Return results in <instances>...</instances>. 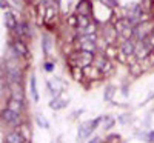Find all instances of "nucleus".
<instances>
[{
    "label": "nucleus",
    "instance_id": "nucleus-38",
    "mask_svg": "<svg viewBox=\"0 0 154 143\" xmlns=\"http://www.w3.org/2000/svg\"><path fill=\"white\" fill-rule=\"evenodd\" d=\"M0 3H2V8H3V9H6V8H8V3H6V0H0Z\"/></svg>",
    "mask_w": 154,
    "mask_h": 143
},
{
    "label": "nucleus",
    "instance_id": "nucleus-20",
    "mask_svg": "<svg viewBox=\"0 0 154 143\" xmlns=\"http://www.w3.org/2000/svg\"><path fill=\"white\" fill-rule=\"evenodd\" d=\"M75 11L79 12V16H88L89 14V2L88 0H80V3L75 6Z\"/></svg>",
    "mask_w": 154,
    "mask_h": 143
},
{
    "label": "nucleus",
    "instance_id": "nucleus-19",
    "mask_svg": "<svg viewBox=\"0 0 154 143\" xmlns=\"http://www.w3.org/2000/svg\"><path fill=\"white\" fill-rule=\"evenodd\" d=\"M96 42H80L77 43V51H88V53H94L96 51Z\"/></svg>",
    "mask_w": 154,
    "mask_h": 143
},
{
    "label": "nucleus",
    "instance_id": "nucleus-11",
    "mask_svg": "<svg viewBox=\"0 0 154 143\" xmlns=\"http://www.w3.org/2000/svg\"><path fill=\"white\" fill-rule=\"evenodd\" d=\"M117 35H119V32L116 31L114 26H105V29H103V38L106 40L108 45H112Z\"/></svg>",
    "mask_w": 154,
    "mask_h": 143
},
{
    "label": "nucleus",
    "instance_id": "nucleus-39",
    "mask_svg": "<svg viewBox=\"0 0 154 143\" xmlns=\"http://www.w3.org/2000/svg\"><path fill=\"white\" fill-rule=\"evenodd\" d=\"M54 2H56V0H43V3H45V5H53Z\"/></svg>",
    "mask_w": 154,
    "mask_h": 143
},
{
    "label": "nucleus",
    "instance_id": "nucleus-8",
    "mask_svg": "<svg viewBox=\"0 0 154 143\" xmlns=\"http://www.w3.org/2000/svg\"><path fill=\"white\" fill-rule=\"evenodd\" d=\"M83 75L88 80H99L102 77V71L96 66V65H88L83 68Z\"/></svg>",
    "mask_w": 154,
    "mask_h": 143
},
{
    "label": "nucleus",
    "instance_id": "nucleus-12",
    "mask_svg": "<svg viewBox=\"0 0 154 143\" xmlns=\"http://www.w3.org/2000/svg\"><path fill=\"white\" fill-rule=\"evenodd\" d=\"M48 89L51 91V94H53L54 97H59V93L63 89V82L54 79V80H49L48 82Z\"/></svg>",
    "mask_w": 154,
    "mask_h": 143
},
{
    "label": "nucleus",
    "instance_id": "nucleus-30",
    "mask_svg": "<svg viewBox=\"0 0 154 143\" xmlns=\"http://www.w3.org/2000/svg\"><path fill=\"white\" fill-rule=\"evenodd\" d=\"M114 123H116L114 117H106V119H105V123H103V129H105V131H108L109 128L114 126Z\"/></svg>",
    "mask_w": 154,
    "mask_h": 143
},
{
    "label": "nucleus",
    "instance_id": "nucleus-13",
    "mask_svg": "<svg viewBox=\"0 0 154 143\" xmlns=\"http://www.w3.org/2000/svg\"><path fill=\"white\" fill-rule=\"evenodd\" d=\"M5 143H25L22 134L17 131H9L6 135H5Z\"/></svg>",
    "mask_w": 154,
    "mask_h": 143
},
{
    "label": "nucleus",
    "instance_id": "nucleus-23",
    "mask_svg": "<svg viewBox=\"0 0 154 143\" xmlns=\"http://www.w3.org/2000/svg\"><path fill=\"white\" fill-rule=\"evenodd\" d=\"M29 89H31V96L35 102H38V93H37V86H35V75L29 77Z\"/></svg>",
    "mask_w": 154,
    "mask_h": 143
},
{
    "label": "nucleus",
    "instance_id": "nucleus-32",
    "mask_svg": "<svg viewBox=\"0 0 154 143\" xmlns=\"http://www.w3.org/2000/svg\"><path fill=\"white\" fill-rule=\"evenodd\" d=\"M106 143H120V135H116V134L108 135L106 137Z\"/></svg>",
    "mask_w": 154,
    "mask_h": 143
},
{
    "label": "nucleus",
    "instance_id": "nucleus-4",
    "mask_svg": "<svg viewBox=\"0 0 154 143\" xmlns=\"http://www.w3.org/2000/svg\"><path fill=\"white\" fill-rule=\"evenodd\" d=\"M2 120L6 123V125H11V126H19V125H22L20 123V114H17V112H14L12 109H9V108H5L3 111H2Z\"/></svg>",
    "mask_w": 154,
    "mask_h": 143
},
{
    "label": "nucleus",
    "instance_id": "nucleus-15",
    "mask_svg": "<svg viewBox=\"0 0 154 143\" xmlns=\"http://www.w3.org/2000/svg\"><path fill=\"white\" fill-rule=\"evenodd\" d=\"M5 23H6V28L8 29H11V31H14L16 28H17V20H16V17H14V14L12 12H9V11H6L5 12Z\"/></svg>",
    "mask_w": 154,
    "mask_h": 143
},
{
    "label": "nucleus",
    "instance_id": "nucleus-25",
    "mask_svg": "<svg viewBox=\"0 0 154 143\" xmlns=\"http://www.w3.org/2000/svg\"><path fill=\"white\" fill-rule=\"evenodd\" d=\"M79 19V29H85L91 25V20L88 19V16H77Z\"/></svg>",
    "mask_w": 154,
    "mask_h": 143
},
{
    "label": "nucleus",
    "instance_id": "nucleus-40",
    "mask_svg": "<svg viewBox=\"0 0 154 143\" xmlns=\"http://www.w3.org/2000/svg\"><path fill=\"white\" fill-rule=\"evenodd\" d=\"M89 143H102V140H100L99 137H96V138H93V140L89 141Z\"/></svg>",
    "mask_w": 154,
    "mask_h": 143
},
{
    "label": "nucleus",
    "instance_id": "nucleus-10",
    "mask_svg": "<svg viewBox=\"0 0 154 143\" xmlns=\"http://www.w3.org/2000/svg\"><path fill=\"white\" fill-rule=\"evenodd\" d=\"M119 49H120V53L125 54L126 57H128V56H133V54L136 53V43H134L133 38H131V40H123Z\"/></svg>",
    "mask_w": 154,
    "mask_h": 143
},
{
    "label": "nucleus",
    "instance_id": "nucleus-37",
    "mask_svg": "<svg viewBox=\"0 0 154 143\" xmlns=\"http://www.w3.org/2000/svg\"><path fill=\"white\" fill-rule=\"evenodd\" d=\"M45 69H46L48 72H51V71L54 69V65H53V63H49V62H46V63H45Z\"/></svg>",
    "mask_w": 154,
    "mask_h": 143
},
{
    "label": "nucleus",
    "instance_id": "nucleus-22",
    "mask_svg": "<svg viewBox=\"0 0 154 143\" xmlns=\"http://www.w3.org/2000/svg\"><path fill=\"white\" fill-rule=\"evenodd\" d=\"M119 53H120V49L114 48L112 45H108V48H106V51H105V57H108L109 60L117 59V57H119Z\"/></svg>",
    "mask_w": 154,
    "mask_h": 143
},
{
    "label": "nucleus",
    "instance_id": "nucleus-5",
    "mask_svg": "<svg viewBox=\"0 0 154 143\" xmlns=\"http://www.w3.org/2000/svg\"><path fill=\"white\" fill-rule=\"evenodd\" d=\"M152 53V49L149 48V45L145 42V40H142V42H136V60L137 62H142V60H145L149 54Z\"/></svg>",
    "mask_w": 154,
    "mask_h": 143
},
{
    "label": "nucleus",
    "instance_id": "nucleus-34",
    "mask_svg": "<svg viewBox=\"0 0 154 143\" xmlns=\"http://www.w3.org/2000/svg\"><path fill=\"white\" fill-rule=\"evenodd\" d=\"M145 42H146V43L149 45V48H151V49L154 51V31H152V34H151V35H149V37L146 38Z\"/></svg>",
    "mask_w": 154,
    "mask_h": 143
},
{
    "label": "nucleus",
    "instance_id": "nucleus-31",
    "mask_svg": "<svg viewBox=\"0 0 154 143\" xmlns=\"http://www.w3.org/2000/svg\"><path fill=\"white\" fill-rule=\"evenodd\" d=\"M131 119H133L131 114H122V115H119V122H120L122 125H128Z\"/></svg>",
    "mask_w": 154,
    "mask_h": 143
},
{
    "label": "nucleus",
    "instance_id": "nucleus-6",
    "mask_svg": "<svg viewBox=\"0 0 154 143\" xmlns=\"http://www.w3.org/2000/svg\"><path fill=\"white\" fill-rule=\"evenodd\" d=\"M94 65L102 71V74L103 75H108V74H111L112 72V63H111V60L108 59V57H105V56H100L97 60H94Z\"/></svg>",
    "mask_w": 154,
    "mask_h": 143
},
{
    "label": "nucleus",
    "instance_id": "nucleus-35",
    "mask_svg": "<svg viewBox=\"0 0 154 143\" xmlns=\"http://www.w3.org/2000/svg\"><path fill=\"white\" fill-rule=\"evenodd\" d=\"M48 42H49V38L48 37H43V53L48 56V53H49V46H48Z\"/></svg>",
    "mask_w": 154,
    "mask_h": 143
},
{
    "label": "nucleus",
    "instance_id": "nucleus-18",
    "mask_svg": "<svg viewBox=\"0 0 154 143\" xmlns=\"http://www.w3.org/2000/svg\"><path fill=\"white\" fill-rule=\"evenodd\" d=\"M68 105V99L66 100H62V97H54L53 100L49 102V108L51 109H62L63 106H66Z\"/></svg>",
    "mask_w": 154,
    "mask_h": 143
},
{
    "label": "nucleus",
    "instance_id": "nucleus-9",
    "mask_svg": "<svg viewBox=\"0 0 154 143\" xmlns=\"http://www.w3.org/2000/svg\"><path fill=\"white\" fill-rule=\"evenodd\" d=\"M6 108L12 109V111L17 112V114H22L25 109H26V105H25V102H22V100H16V99L9 97L6 100Z\"/></svg>",
    "mask_w": 154,
    "mask_h": 143
},
{
    "label": "nucleus",
    "instance_id": "nucleus-17",
    "mask_svg": "<svg viewBox=\"0 0 154 143\" xmlns=\"http://www.w3.org/2000/svg\"><path fill=\"white\" fill-rule=\"evenodd\" d=\"M14 31L17 32L19 37H31V31H29V28H28V23H26V22L19 23L17 28H16Z\"/></svg>",
    "mask_w": 154,
    "mask_h": 143
},
{
    "label": "nucleus",
    "instance_id": "nucleus-21",
    "mask_svg": "<svg viewBox=\"0 0 154 143\" xmlns=\"http://www.w3.org/2000/svg\"><path fill=\"white\" fill-rule=\"evenodd\" d=\"M75 42H97V34H80L79 37H75Z\"/></svg>",
    "mask_w": 154,
    "mask_h": 143
},
{
    "label": "nucleus",
    "instance_id": "nucleus-28",
    "mask_svg": "<svg viewBox=\"0 0 154 143\" xmlns=\"http://www.w3.org/2000/svg\"><path fill=\"white\" fill-rule=\"evenodd\" d=\"M114 93H116V88L114 86H106L105 88V100L106 102H109V100H112V97H114Z\"/></svg>",
    "mask_w": 154,
    "mask_h": 143
},
{
    "label": "nucleus",
    "instance_id": "nucleus-3",
    "mask_svg": "<svg viewBox=\"0 0 154 143\" xmlns=\"http://www.w3.org/2000/svg\"><path fill=\"white\" fill-rule=\"evenodd\" d=\"M102 120H103V117H97V119H94L91 122H86L85 125H82L79 128V138H88L89 135L93 134L94 129L102 123Z\"/></svg>",
    "mask_w": 154,
    "mask_h": 143
},
{
    "label": "nucleus",
    "instance_id": "nucleus-1",
    "mask_svg": "<svg viewBox=\"0 0 154 143\" xmlns=\"http://www.w3.org/2000/svg\"><path fill=\"white\" fill-rule=\"evenodd\" d=\"M71 63L74 66L85 68L88 65L94 63V53H88V51H75L71 56Z\"/></svg>",
    "mask_w": 154,
    "mask_h": 143
},
{
    "label": "nucleus",
    "instance_id": "nucleus-7",
    "mask_svg": "<svg viewBox=\"0 0 154 143\" xmlns=\"http://www.w3.org/2000/svg\"><path fill=\"white\" fill-rule=\"evenodd\" d=\"M8 89L12 99L25 102V91L22 88V83H8Z\"/></svg>",
    "mask_w": 154,
    "mask_h": 143
},
{
    "label": "nucleus",
    "instance_id": "nucleus-33",
    "mask_svg": "<svg viewBox=\"0 0 154 143\" xmlns=\"http://www.w3.org/2000/svg\"><path fill=\"white\" fill-rule=\"evenodd\" d=\"M68 25L69 26H79V19H77L75 16H71L68 19Z\"/></svg>",
    "mask_w": 154,
    "mask_h": 143
},
{
    "label": "nucleus",
    "instance_id": "nucleus-14",
    "mask_svg": "<svg viewBox=\"0 0 154 143\" xmlns=\"http://www.w3.org/2000/svg\"><path fill=\"white\" fill-rule=\"evenodd\" d=\"M17 131L22 134L25 143H29V141H31V129H29V125H28V123L19 125V126H17Z\"/></svg>",
    "mask_w": 154,
    "mask_h": 143
},
{
    "label": "nucleus",
    "instance_id": "nucleus-27",
    "mask_svg": "<svg viewBox=\"0 0 154 143\" xmlns=\"http://www.w3.org/2000/svg\"><path fill=\"white\" fill-rule=\"evenodd\" d=\"M72 77H74V79L75 80H82L83 79V68H80V66H74V69H72Z\"/></svg>",
    "mask_w": 154,
    "mask_h": 143
},
{
    "label": "nucleus",
    "instance_id": "nucleus-24",
    "mask_svg": "<svg viewBox=\"0 0 154 143\" xmlns=\"http://www.w3.org/2000/svg\"><path fill=\"white\" fill-rule=\"evenodd\" d=\"M54 14H56V3L54 5H46V9H45V22L48 23L51 19L54 17Z\"/></svg>",
    "mask_w": 154,
    "mask_h": 143
},
{
    "label": "nucleus",
    "instance_id": "nucleus-26",
    "mask_svg": "<svg viewBox=\"0 0 154 143\" xmlns=\"http://www.w3.org/2000/svg\"><path fill=\"white\" fill-rule=\"evenodd\" d=\"M142 71H143V68H140L139 62H137V63H136V62L130 63V72H131L133 75H140V74H142Z\"/></svg>",
    "mask_w": 154,
    "mask_h": 143
},
{
    "label": "nucleus",
    "instance_id": "nucleus-16",
    "mask_svg": "<svg viewBox=\"0 0 154 143\" xmlns=\"http://www.w3.org/2000/svg\"><path fill=\"white\" fill-rule=\"evenodd\" d=\"M12 48L16 49V53H17V56H19V57H26V56H28V46L25 45L22 40H17V42H14Z\"/></svg>",
    "mask_w": 154,
    "mask_h": 143
},
{
    "label": "nucleus",
    "instance_id": "nucleus-2",
    "mask_svg": "<svg viewBox=\"0 0 154 143\" xmlns=\"http://www.w3.org/2000/svg\"><path fill=\"white\" fill-rule=\"evenodd\" d=\"M154 31V23L151 22H140L137 26H134V38L137 42L146 40Z\"/></svg>",
    "mask_w": 154,
    "mask_h": 143
},
{
    "label": "nucleus",
    "instance_id": "nucleus-29",
    "mask_svg": "<svg viewBox=\"0 0 154 143\" xmlns=\"http://www.w3.org/2000/svg\"><path fill=\"white\" fill-rule=\"evenodd\" d=\"M35 119H37V123H38V126H40V128H43V129H48L49 128V123L46 122V119H45L42 114H37Z\"/></svg>",
    "mask_w": 154,
    "mask_h": 143
},
{
    "label": "nucleus",
    "instance_id": "nucleus-36",
    "mask_svg": "<svg viewBox=\"0 0 154 143\" xmlns=\"http://www.w3.org/2000/svg\"><path fill=\"white\" fill-rule=\"evenodd\" d=\"M105 5H108V6H116L117 5V0H102Z\"/></svg>",
    "mask_w": 154,
    "mask_h": 143
}]
</instances>
